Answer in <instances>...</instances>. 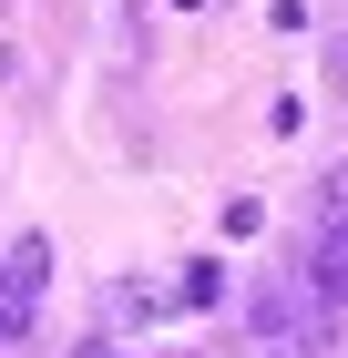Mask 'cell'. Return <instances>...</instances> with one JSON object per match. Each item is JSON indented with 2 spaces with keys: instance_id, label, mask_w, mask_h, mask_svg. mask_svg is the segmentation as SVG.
<instances>
[{
  "instance_id": "1",
  "label": "cell",
  "mask_w": 348,
  "mask_h": 358,
  "mask_svg": "<svg viewBox=\"0 0 348 358\" xmlns=\"http://www.w3.org/2000/svg\"><path fill=\"white\" fill-rule=\"evenodd\" d=\"M41 287H52V236H21V246L0 256V348H11V338H31Z\"/></svg>"
},
{
  "instance_id": "2",
  "label": "cell",
  "mask_w": 348,
  "mask_h": 358,
  "mask_svg": "<svg viewBox=\"0 0 348 358\" xmlns=\"http://www.w3.org/2000/svg\"><path fill=\"white\" fill-rule=\"evenodd\" d=\"M307 297H318V317H338L348 307V225H328L318 256H307Z\"/></svg>"
},
{
  "instance_id": "3",
  "label": "cell",
  "mask_w": 348,
  "mask_h": 358,
  "mask_svg": "<svg viewBox=\"0 0 348 358\" xmlns=\"http://www.w3.org/2000/svg\"><path fill=\"white\" fill-rule=\"evenodd\" d=\"M164 307H174V297H164V287H144V276H113V287H103V317H113V328H154Z\"/></svg>"
},
{
  "instance_id": "4",
  "label": "cell",
  "mask_w": 348,
  "mask_h": 358,
  "mask_svg": "<svg viewBox=\"0 0 348 358\" xmlns=\"http://www.w3.org/2000/svg\"><path fill=\"white\" fill-rule=\"evenodd\" d=\"M174 307H225V266H215V256H195V266L174 276Z\"/></svg>"
},
{
  "instance_id": "5",
  "label": "cell",
  "mask_w": 348,
  "mask_h": 358,
  "mask_svg": "<svg viewBox=\"0 0 348 358\" xmlns=\"http://www.w3.org/2000/svg\"><path fill=\"white\" fill-rule=\"evenodd\" d=\"M318 215H328V225H348V164H328V174H318Z\"/></svg>"
},
{
  "instance_id": "6",
  "label": "cell",
  "mask_w": 348,
  "mask_h": 358,
  "mask_svg": "<svg viewBox=\"0 0 348 358\" xmlns=\"http://www.w3.org/2000/svg\"><path fill=\"white\" fill-rule=\"evenodd\" d=\"M72 358H113V348H103V338H92V348H72Z\"/></svg>"
},
{
  "instance_id": "7",
  "label": "cell",
  "mask_w": 348,
  "mask_h": 358,
  "mask_svg": "<svg viewBox=\"0 0 348 358\" xmlns=\"http://www.w3.org/2000/svg\"><path fill=\"white\" fill-rule=\"evenodd\" d=\"M0 10H11V0H0Z\"/></svg>"
}]
</instances>
